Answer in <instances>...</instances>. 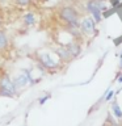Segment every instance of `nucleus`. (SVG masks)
<instances>
[{"label":"nucleus","instance_id":"nucleus-8","mask_svg":"<svg viewBox=\"0 0 122 126\" xmlns=\"http://www.w3.org/2000/svg\"><path fill=\"white\" fill-rule=\"evenodd\" d=\"M35 21H37V18H35V15L33 12H26L25 15L22 16V22L25 24L26 26H33Z\"/></svg>","mask_w":122,"mask_h":126},{"label":"nucleus","instance_id":"nucleus-16","mask_svg":"<svg viewBox=\"0 0 122 126\" xmlns=\"http://www.w3.org/2000/svg\"><path fill=\"white\" fill-rule=\"evenodd\" d=\"M117 80H118V83H122V76H120V78H117Z\"/></svg>","mask_w":122,"mask_h":126},{"label":"nucleus","instance_id":"nucleus-18","mask_svg":"<svg viewBox=\"0 0 122 126\" xmlns=\"http://www.w3.org/2000/svg\"><path fill=\"white\" fill-rule=\"evenodd\" d=\"M105 126H112V125H109V124H108V125H105ZM113 126H114V125H113Z\"/></svg>","mask_w":122,"mask_h":126},{"label":"nucleus","instance_id":"nucleus-14","mask_svg":"<svg viewBox=\"0 0 122 126\" xmlns=\"http://www.w3.org/2000/svg\"><path fill=\"white\" fill-rule=\"evenodd\" d=\"M50 96H49V94H47V96L46 97H43V98H41V100H39V104H43V102H45L46 100H47V98H49Z\"/></svg>","mask_w":122,"mask_h":126},{"label":"nucleus","instance_id":"nucleus-1","mask_svg":"<svg viewBox=\"0 0 122 126\" xmlns=\"http://www.w3.org/2000/svg\"><path fill=\"white\" fill-rule=\"evenodd\" d=\"M59 20L64 24V26H76L80 28V21L83 18V15L76 7L70 5V4H63L57 11Z\"/></svg>","mask_w":122,"mask_h":126},{"label":"nucleus","instance_id":"nucleus-6","mask_svg":"<svg viewBox=\"0 0 122 126\" xmlns=\"http://www.w3.org/2000/svg\"><path fill=\"white\" fill-rule=\"evenodd\" d=\"M54 51H55V54L58 55V58L61 59L62 63H70V62L74 61L72 55L70 54V51L66 47V45H59L58 47L54 49Z\"/></svg>","mask_w":122,"mask_h":126},{"label":"nucleus","instance_id":"nucleus-15","mask_svg":"<svg viewBox=\"0 0 122 126\" xmlns=\"http://www.w3.org/2000/svg\"><path fill=\"white\" fill-rule=\"evenodd\" d=\"M118 68L122 70V58H120V62H118Z\"/></svg>","mask_w":122,"mask_h":126},{"label":"nucleus","instance_id":"nucleus-3","mask_svg":"<svg viewBox=\"0 0 122 126\" xmlns=\"http://www.w3.org/2000/svg\"><path fill=\"white\" fill-rule=\"evenodd\" d=\"M96 21L92 16H83L80 21V30L84 38H91L96 34Z\"/></svg>","mask_w":122,"mask_h":126},{"label":"nucleus","instance_id":"nucleus-2","mask_svg":"<svg viewBox=\"0 0 122 126\" xmlns=\"http://www.w3.org/2000/svg\"><path fill=\"white\" fill-rule=\"evenodd\" d=\"M84 9L85 12L91 13L94 21L98 24L102 18V12L108 9V3L106 0H85Z\"/></svg>","mask_w":122,"mask_h":126},{"label":"nucleus","instance_id":"nucleus-10","mask_svg":"<svg viewBox=\"0 0 122 126\" xmlns=\"http://www.w3.org/2000/svg\"><path fill=\"white\" fill-rule=\"evenodd\" d=\"M112 112H113L114 117H116L117 120H122V110L120 108V105H118V102L114 101L112 104Z\"/></svg>","mask_w":122,"mask_h":126},{"label":"nucleus","instance_id":"nucleus-9","mask_svg":"<svg viewBox=\"0 0 122 126\" xmlns=\"http://www.w3.org/2000/svg\"><path fill=\"white\" fill-rule=\"evenodd\" d=\"M8 45H9V41H8V37L4 32H0V51L5 50Z\"/></svg>","mask_w":122,"mask_h":126},{"label":"nucleus","instance_id":"nucleus-12","mask_svg":"<svg viewBox=\"0 0 122 126\" xmlns=\"http://www.w3.org/2000/svg\"><path fill=\"white\" fill-rule=\"evenodd\" d=\"M113 96H114V91H113V89H108V91H106V94H105L104 98H105L106 101H109Z\"/></svg>","mask_w":122,"mask_h":126},{"label":"nucleus","instance_id":"nucleus-17","mask_svg":"<svg viewBox=\"0 0 122 126\" xmlns=\"http://www.w3.org/2000/svg\"><path fill=\"white\" fill-rule=\"evenodd\" d=\"M1 25H3V20H1V17H0V28H1Z\"/></svg>","mask_w":122,"mask_h":126},{"label":"nucleus","instance_id":"nucleus-4","mask_svg":"<svg viewBox=\"0 0 122 126\" xmlns=\"http://www.w3.org/2000/svg\"><path fill=\"white\" fill-rule=\"evenodd\" d=\"M16 92H17V88L15 85V81L9 78V75L4 74L0 78V94L12 97L16 94Z\"/></svg>","mask_w":122,"mask_h":126},{"label":"nucleus","instance_id":"nucleus-13","mask_svg":"<svg viewBox=\"0 0 122 126\" xmlns=\"http://www.w3.org/2000/svg\"><path fill=\"white\" fill-rule=\"evenodd\" d=\"M109 3H110V5H112V7H117L118 4L121 3V0H109Z\"/></svg>","mask_w":122,"mask_h":126},{"label":"nucleus","instance_id":"nucleus-7","mask_svg":"<svg viewBox=\"0 0 122 126\" xmlns=\"http://www.w3.org/2000/svg\"><path fill=\"white\" fill-rule=\"evenodd\" d=\"M66 47L68 49L70 54L72 55V58H77L81 54V41L80 39H72L71 42L66 43Z\"/></svg>","mask_w":122,"mask_h":126},{"label":"nucleus","instance_id":"nucleus-19","mask_svg":"<svg viewBox=\"0 0 122 126\" xmlns=\"http://www.w3.org/2000/svg\"><path fill=\"white\" fill-rule=\"evenodd\" d=\"M120 58H122V53H121V55H120Z\"/></svg>","mask_w":122,"mask_h":126},{"label":"nucleus","instance_id":"nucleus-11","mask_svg":"<svg viewBox=\"0 0 122 126\" xmlns=\"http://www.w3.org/2000/svg\"><path fill=\"white\" fill-rule=\"evenodd\" d=\"M15 3L20 7H29L31 4V0H15Z\"/></svg>","mask_w":122,"mask_h":126},{"label":"nucleus","instance_id":"nucleus-5","mask_svg":"<svg viewBox=\"0 0 122 126\" xmlns=\"http://www.w3.org/2000/svg\"><path fill=\"white\" fill-rule=\"evenodd\" d=\"M37 61H38V64L43 70H47V71H54L59 67V63L53 58V55L50 53H39L37 55Z\"/></svg>","mask_w":122,"mask_h":126}]
</instances>
